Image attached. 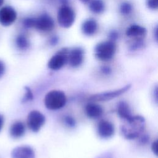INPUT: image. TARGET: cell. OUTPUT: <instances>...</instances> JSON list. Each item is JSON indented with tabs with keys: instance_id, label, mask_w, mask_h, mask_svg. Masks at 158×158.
Masks as SVG:
<instances>
[{
	"instance_id": "2e32d148",
	"label": "cell",
	"mask_w": 158,
	"mask_h": 158,
	"mask_svg": "<svg viewBox=\"0 0 158 158\" xmlns=\"http://www.w3.org/2000/svg\"><path fill=\"white\" fill-rule=\"evenodd\" d=\"M146 33V30L138 25H133L129 27L126 31V35L128 37H143Z\"/></svg>"
},
{
	"instance_id": "4fadbf2b",
	"label": "cell",
	"mask_w": 158,
	"mask_h": 158,
	"mask_svg": "<svg viewBox=\"0 0 158 158\" xmlns=\"http://www.w3.org/2000/svg\"><path fill=\"white\" fill-rule=\"evenodd\" d=\"M85 112L89 118L96 119L102 115L103 109L99 105L90 102L86 104L85 107Z\"/></svg>"
},
{
	"instance_id": "4316f807",
	"label": "cell",
	"mask_w": 158,
	"mask_h": 158,
	"mask_svg": "<svg viewBox=\"0 0 158 158\" xmlns=\"http://www.w3.org/2000/svg\"><path fill=\"white\" fill-rule=\"evenodd\" d=\"M5 72V65L4 62L0 60V77L3 75Z\"/></svg>"
},
{
	"instance_id": "ba28073f",
	"label": "cell",
	"mask_w": 158,
	"mask_h": 158,
	"mask_svg": "<svg viewBox=\"0 0 158 158\" xmlns=\"http://www.w3.org/2000/svg\"><path fill=\"white\" fill-rule=\"evenodd\" d=\"M97 133L100 138L108 139L114 135V126L109 121L105 120H101L97 127Z\"/></svg>"
},
{
	"instance_id": "52a82bcc",
	"label": "cell",
	"mask_w": 158,
	"mask_h": 158,
	"mask_svg": "<svg viewBox=\"0 0 158 158\" xmlns=\"http://www.w3.org/2000/svg\"><path fill=\"white\" fill-rule=\"evenodd\" d=\"M69 50L66 48L62 49L55 54L48 63V67L53 70L60 69L67 62V56Z\"/></svg>"
},
{
	"instance_id": "8992f818",
	"label": "cell",
	"mask_w": 158,
	"mask_h": 158,
	"mask_svg": "<svg viewBox=\"0 0 158 158\" xmlns=\"http://www.w3.org/2000/svg\"><path fill=\"white\" fill-rule=\"evenodd\" d=\"M44 122V115L38 110H32L27 116V125L33 132L38 131L43 127Z\"/></svg>"
},
{
	"instance_id": "5b68a950",
	"label": "cell",
	"mask_w": 158,
	"mask_h": 158,
	"mask_svg": "<svg viewBox=\"0 0 158 158\" xmlns=\"http://www.w3.org/2000/svg\"><path fill=\"white\" fill-rule=\"evenodd\" d=\"M75 12L70 7L63 6L57 12V21L60 27L67 28L70 27L75 21Z\"/></svg>"
},
{
	"instance_id": "ffe728a7",
	"label": "cell",
	"mask_w": 158,
	"mask_h": 158,
	"mask_svg": "<svg viewBox=\"0 0 158 158\" xmlns=\"http://www.w3.org/2000/svg\"><path fill=\"white\" fill-rule=\"evenodd\" d=\"M25 91V94L22 99V102H27L29 101H31L33 99V94L32 93L31 90L28 86H25L24 88Z\"/></svg>"
},
{
	"instance_id": "f1b7e54d",
	"label": "cell",
	"mask_w": 158,
	"mask_h": 158,
	"mask_svg": "<svg viewBox=\"0 0 158 158\" xmlns=\"http://www.w3.org/2000/svg\"><path fill=\"white\" fill-rule=\"evenodd\" d=\"M148 140H149V137H148L147 135H143V136L141 137V139H140L141 142H142L143 143H145L148 142Z\"/></svg>"
},
{
	"instance_id": "4dcf8cb0",
	"label": "cell",
	"mask_w": 158,
	"mask_h": 158,
	"mask_svg": "<svg viewBox=\"0 0 158 158\" xmlns=\"http://www.w3.org/2000/svg\"><path fill=\"white\" fill-rule=\"evenodd\" d=\"M81 2H88V1H89L90 0H80Z\"/></svg>"
},
{
	"instance_id": "603a6c76",
	"label": "cell",
	"mask_w": 158,
	"mask_h": 158,
	"mask_svg": "<svg viewBox=\"0 0 158 158\" xmlns=\"http://www.w3.org/2000/svg\"><path fill=\"white\" fill-rule=\"evenodd\" d=\"M65 122L66 123V124L71 127H73L75 126V119L70 117V116H67L65 117Z\"/></svg>"
},
{
	"instance_id": "e0dca14e",
	"label": "cell",
	"mask_w": 158,
	"mask_h": 158,
	"mask_svg": "<svg viewBox=\"0 0 158 158\" xmlns=\"http://www.w3.org/2000/svg\"><path fill=\"white\" fill-rule=\"evenodd\" d=\"M81 30L83 34L88 36L93 35L97 30V23L93 19H88L83 22Z\"/></svg>"
},
{
	"instance_id": "5bb4252c",
	"label": "cell",
	"mask_w": 158,
	"mask_h": 158,
	"mask_svg": "<svg viewBox=\"0 0 158 158\" xmlns=\"http://www.w3.org/2000/svg\"><path fill=\"white\" fill-rule=\"evenodd\" d=\"M116 110L118 115L125 120H128L133 117L129 106L125 101H120L117 104Z\"/></svg>"
},
{
	"instance_id": "83f0119b",
	"label": "cell",
	"mask_w": 158,
	"mask_h": 158,
	"mask_svg": "<svg viewBox=\"0 0 158 158\" xmlns=\"http://www.w3.org/2000/svg\"><path fill=\"white\" fill-rule=\"evenodd\" d=\"M101 71H102L104 73H105V74H109V73H110L111 69H110V68H109V67H106V66H104V67H102L101 68Z\"/></svg>"
},
{
	"instance_id": "ac0fdd59",
	"label": "cell",
	"mask_w": 158,
	"mask_h": 158,
	"mask_svg": "<svg viewBox=\"0 0 158 158\" xmlns=\"http://www.w3.org/2000/svg\"><path fill=\"white\" fill-rule=\"evenodd\" d=\"M89 7L93 12L99 14L104 10V4L101 0H93L89 4Z\"/></svg>"
},
{
	"instance_id": "d4e9b609",
	"label": "cell",
	"mask_w": 158,
	"mask_h": 158,
	"mask_svg": "<svg viewBox=\"0 0 158 158\" xmlns=\"http://www.w3.org/2000/svg\"><path fill=\"white\" fill-rule=\"evenodd\" d=\"M157 145H158V143H157V140H155L152 143V145H151V149H152V151L153 152V153L156 155V156H157V152H158V149H157Z\"/></svg>"
},
{
	"instance_id": "8fae6325",
	"label": "cell",
	"mask_w": 158,
	"mask_h": 158,
	"mask_svg": "<svg viewBox=\"0 0 158 158\" xmlns=\"http://www.w3.org/2000/svg\"><path fill=\"white\" fill-rule=\"evenodd\" d=\"M54 25V21L50 16L42 15L38 18L35 19L33 27L41 31H49L53 28Z\"/></svg>"
},
{
	"instance_id": "277c9868",
	"label": "cell",
	"mask_w": 158,
	"mask_h": 158,
	"mask_svg": "<svg viewBox=\"0 0 158 158\" xmlns=\"http://www.w3.org/2000/svg\"><path fill=\"white\" fill-rule=\"evenodd\" d=\"M131 85L130 84L127 85L119 89H116L112 91H108L105 92H102L99 93H96L91 95L89 98V100L91 101H107L115 98L120 95L126 93L131 88Z\"/></svg>"
},
{
	"instance_id": "7a4b0ae2",
	"label": "cell",
	"mask_w": 158,
	"mask_h": 158,
	"mask_svg": "<svg viewBox=\"0 0 158 158\" xmlns=\"http://www.w3.org/2000/svg\"><path fill=\"white\" fill-rule=\"evenodd\" d=\"M67 101L65 93L60 90L49 91L44 97V103L46 108L50 110H57L63 107Z\"/></svg>"
},
{
	"instance_id": "f546056e",
	"label": "cell",
	"mask_w": 158,
	"mask_h": 158,
	"mask_svg": "<svg viewBox=\"0 0 158 158\" xmlns=\"http://www.w3.org/2000/svg\"><path fill=\"white\" fill-rule=\"evenodd\" d=\"M3 123H4V118L2 115H0V131L1 130L3 127Z\"/></svg>"
},
{
	"instance_id": "6da1fadb",
	"label": "cell",
	"mask_w": 158,
	"mask_h": 158,
	"mask_svg": "<svg viewBox=\"0 0 158 158\" xmlns=\"http://www.w3.org/2000/svg\"><path fill=\"white\" fill-rule=\"evenodd\" d=\"M126 123L121 125L122 135L127 139H134L141 135L145 127V119L141 115H133Z\"/></svg>"
},
{
	"instance_id": "1f68e13d",
	"label": "cell",
	"mask_w": 158,
	"mask_h": 158,
	"mask_svg": "<svg viewBox=\"0 0 158 158\" xmlns=\"http://www.w3.org/2000/svg\"><path fill=\"white\" fill-rule=\"evenodd\" d=\"M3 2H4V0H0V6L2 4Z\"/></svg>"
},
{
	"instance_id": "7c38bea8",
	"label": "cell",
	"mask_w": 158,
	"mask_h": 158,
	"mask_svg": "<svg viewBox=\"0 0 158 158\" xmlns=\"http://www.w3.org/2000/svg\"><path fill=\"white\" fill-rule=\"evenodd\" d=\"M12 158H35L34 150L28 146H20L11 152Z\"/></svg>"
},
{
	"instance_id": "cb8c5ba5",
	"label": "cell",
	"mask_w": 158,
	"mask_h": 158,
	"mask_svg": "<svg viewBox=\"0 0 158 158\" xmlns=\"http://www.w3.org/2000/svg\"><path fill=\"white\" fill-rule=\"evenodd\" d=\"M34 22H35V19L28 18V19H26L23 21V24H24V26L27 28H31L34 27Z\"/></svg>"
},
{
	"instance_id": "7402d4cb",
	"label": "cell",
	"mask_w": 158,
	"mask_h": 158,
	"mask_svg": "<svg viewBox=\"0 0 158 158\" xmlns=\"http://www.w3.org/2000/svg\"><path fill=\"white\" fill-rule=\"evenodd\" d=\"M146 6L151 9H157L158 7V0H146Z\"/></svg>"
},
{
	"instance_id": "3957f363",
	"label": "cell",
	"mask_w": 158,
	"mask_h": 158,
	"mask_svg": "<svg viewBox=\"0 0 158 158\" xmlns=\"http://www.w3.org/2000/svg\"><path fill=\"white\" fill-rule=\"evenodd\" d=\"M115 51V43L112 41H107L101 42L95 46L94 54L98 59L106 61L113 57Z\"/></svg>"
},
{
	"instance_id": "9a60e30c",
	"label": "cell",
	"mask_w": 158,
	"mask_h": 158,
	"mask_svg": "<svg viewBox=\"0 0 158 158\" xmlns=\"http://www.w3.org/2000/svg\"><path fill=\"white\" fill-rule=\"evenodd\" d=\"M25 131L24 124L20 121L14 122L10 128V135L14 138H19L22 137Z\"/></svg>"
},
{
	"instance_id": "484cf974",
	"label": "cell",
	"mask_w": 158,
	"mask_h": 158,
	"mask_svg": "<svg viewBox=\"0 0 158 158\" xmlns=\"http://www.w3.org/2000/svg\"><path fill=\"white\" fill-rule=\"evenodd\" d=\"M96 158H112V154L109 152H105L98 156Z\"/></svg>"
},
{
	"instance_id": "9c48e42d",
	"label": "cell",
	"mask_w": 158,
	"mask_h": 158,
	"mask_svg": "<svg viewBox=\"0 0 158 158\" xmlns=\"http://www.w3.org/2000/svg\"><path fill=\"white\" fill-rule=\"evenodd\" d=\"M17 17L15 10L10 7L6 6L0 9V23L4 26H9L14 22Z\"/></svg>"
},
{
	"instance_id": "44dd1931",
	"label": "cell",
	"mask_w": 158,
	"mask_h": 158,
	"mask_svg": "<svg viewBox=\"0 0 158 158\" xmlns=\"http://www.w3.org/2000/svg\"><path fill=\"white\" fill-rule=\"evenodd\" d=\"M120 11L123 14H128L131 11V6L128 3H123L120 7Z\"/></svg>"
},
{
	"instance_id": "30bf717a",
	"label": "cell",
	"mask_w": 158,
	"mask_h": 158,
	"mask_svg": "<svg viewBox=\"0 0 158 158\" xmlns=\"http://www.w3.org/2000/svg\"><path fill=\"white\" fill-rule=\"evenodd\" d=\"M83 50L80 48H75L69 51L67 62L73 67L80 66L83 60Z\"/></svg>"
},
{
	"instance_id": "d6986e66",
	"label": "cell",
	"mask_w": 158,
	"mask_h": 158,
	"mask_svg": "<svg viewBox=\"0 0 158 158\" xmlns=\"http://www.w3.org/2000/svg\"><path fill=\"white\" fill-rule=\"evenodd\" d=\"M16 43H17L18 48L21 49H25L29 46L28 40L23 36H18L16 40Z\"/></svg>"
}]
</instances>
